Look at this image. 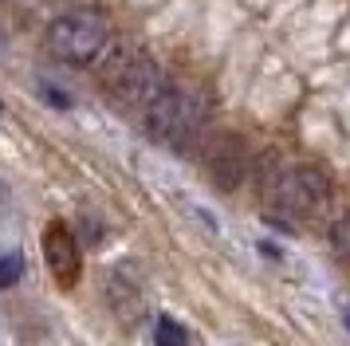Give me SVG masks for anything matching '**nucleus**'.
Returning <instances> with one entry per match:
<instances>
[{"instance_id":"1","label":"nucleus","mask_w":350,"mask_h":346,"mask_svg":"<svg viewBox=\"0 0 350 346\" xmlns=\"http://www.w3.org/2000/svg\"><path fill=\"white\" fill-rule=\"evenodd\" d=\"M208 118V103L197 87H165L158 103L146 110V134L170 150H185L197 142Z\"/></svg>"},{"instance_id":"2","label":"nucleus","mask_w":350,"mask_h":346,"mask_svg":"<svg viewBox=\"0 0 350 346\" xmlns=\"http://www.w3.org/2000/svg\"><path fill=\"white\" fill-rule=\"evenodd\" d=\"M111 24L98 8H71L48 28V47L71 67H91L107 51Z\"/></svg>"},{"instance_id":"3","label":"nucleus","mask_w":350,"mask_h":346,"mask_svg":"<svg viewBox=\"0 0 350 346\" xmlns=\"http://www.w3.org/2000/svg\"><path fill=\"white\" fill-rule=\"evenodd\" d=\"M107 83H111V94L118 107H130V110H150L158 103V94L170 87L165 83V67H161L154 55L146 51H130L107 67Z\"/></svg>"},{"instance_id":"4","label":"nucleus","mask_w":350,"mask_h":346,"mask_svg":"<svg viewBox=\"0 0 350 346\" xmlns=\"http://www.w3.org/2000/svg\"><path fill=\"white\" fill-rule=\"evenodd\" d=\"M268 197H275V204L284 213L303 217V213L323 209V201L331 197V181H327V173L319 165H291V170L280 173V181H275V189Z\"/></svg>"},{"instance_id":"5","label":"nucleus","mask_w":350,"mask_h":346,"mask_svg":"<svg viewBox=\"0 0 350 346\" xmlns=\"http://www.w3.org/2000/svg\"><path fill=\"white\" fill-rule=\"evenodd\" d=\"M44 256H48V267L51 276L64 283V287H71V283L79 280V244H75V236H71V228L67 224H59V220H51L48 228H44Z\"/></svg>"},{"instance_id":"6","label":"nucleus","mask_w":350,"mask_h":346,"mask_svg":"<svg viewBox=\"0 0 350 346\" xmlns=\"http://www.w3.org/2000/svg\"><path fill=\"white\" fill-rule=\"evenodd\" d=\"M208 173H213V181H217L224 193H232V189L244 181V173H248V154H244L240 138L224 134L221 146L208 154Z\"/></svg>"},{"instance_id":"7","label":"nucleus","mask_w":350,"mask_h":346,"mask_svg":"<svg viewBox=\"0 0 350 346\" xmlns=\"http://www.w3.org/2000/svg\"><path fill=\"white\" fill-rule=\"evenodd\" d=\"M154 346H189V334H185V327L177 319L161 315L158 323H154Z\"/></svg>"},{"instance_id":"8","label":"nucleus","mask_w":350,"mask_h":346,"mask_svg":"<svg viewBox=\"0 0 350 346\" xmlns=\"http://www.w3.org/2000/svg\"><path fill=\"white\" fill-rule=\"evenodd\" d=\"M331 244H334V252H338L342 260H350V209L334 217V224H331Z\"/></svg>"},{"instance_id":"9","label":"nucleus","mask_w":350,"mask_h":346,"mask_svg":"<svg viewBox=\"0 0 350 346\" xmlns=\"http://www.w3.org/2000/svg\"><path fill=\"white\" fill-rule=\"evenodd\" d=\"M20 276H24V256L20 252H4L0 256V287H16Z\"/></svg>"},{"instance_id":"10","label":"nucleus","mask_w":350,"mask_h":346,"mask_svg":"<svg viewBox=\"0 0 350 346\" xmlns=\"http://www.w3.org/2000/svg\"><path fill=\"white\" fill-rule=\"evenodd\" d=\"M44 94H48V103H51V107H71V98H67L64 91H51V87H44Z\"/></svg>"},{"instance_id":"11","label":"nucleus","mask_w":350,"mask_h":346,"mask_svg":"<svg viewBox=\"0 0 350 346\" xmlns=\"http://www.w3.org/2000/svg\"><path fill=\"white\" fill-rule=\"evenodd\" d=\"M347 327H350V311H347Z\"/></svg>"},{"instance_id":"12","label":"nucleus","mask_w":350,"mask_h":346,"mask_svg":"<svg viewBox=\"0 0 350 346\" xmlns=\"http://www.w3.org/2000/svg\"><path fill=\"white\" fill-rule=\"evenodd\" d=\"M0 110H4V107H0Z\"/></svg>"}]
</instances>
